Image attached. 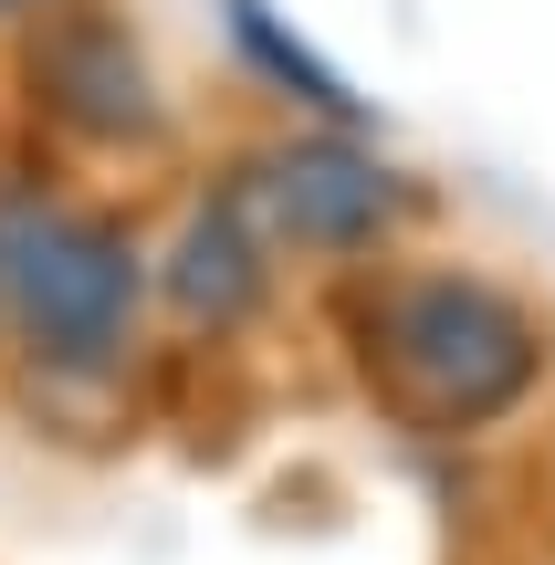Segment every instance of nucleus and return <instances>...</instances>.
<instances>
[{"mask_svg": "<svg viewBox=\"0 0 555 565\" xmlns=\"http://www.w3.org/2000/svg\"><path fill=\"white\" fill-rule=\"evenodd\" d=\"M367 377L419 429H482L545 377V335L482 273H398L367 303Z\"/></svg>", "mask_w": 555, "mask_h": 565, "instance_id": "f257e3e1", "label": "nucleus"}, {"mask_svg": "<svg viewBox=\"0 0 555 565\" xmlns=\"http://www.w3.org/2000/svg\"><path fill=\"white\" fill-rule=\"evenodd\" d=\"M242 210L263 221L273 252H367L377 231L398 221V179L367 158V147H273V158H252L242 179Z\"/></svg>", "mask_w": 555, "mask_h": 565, "instance_id": "7ed1b4c3", "label": "nucleus"}, {"mask_svg": "<svg viewBox=\"0 0 555 565\" xmlns=\"http://www.w3.org/2000/svg\"><path fill=\"white\" fill-rule=\"evenodd\" d=\"M231 32H242V53H252V63H263V74H273V84H293V95H305V105H314V116H335V126H346V116H356V95H346V74H335V63H314V53H305V42H293V32H284V21H273V11H263V0H231Z\"/></svg>", "mask_w": 555, "mask_h": 565, "instance_id": "423d86ee", "label": "nucleus"}, {"mask_svg": "<svg viewBox=\"0 0 555 565\" xmlns=\"http://www.w3.org/2000/svg\"><path fill=\"white\" fill-rule=\"evenodd\" d=\"M0 294H11L32 356L95 377V366H116L126 315H137V252L105 221H84V210L11 200L0 210Z\"/></svg>", "mask_w": 555, "mask_h": 565, "instance_id": "f03ea898", "label": "nucleus"}, {"mask_svg": "<svg viewBox=\"0 0 555 565\" xmlns=\"http://www.w3.org/2000/svg\"><path fill=\"white\" fill-rule=\"evenodd\" d=\"M0 11H42V0H0Z\"/></svg>", "mask_w": 555, "mask_h": 565, "instance_id": "0eeeda50", "label": "nucleus"}, {"mask_svg": "<svg viewBox=\"0 0 555 565\" xmlns=\"http://www.w3.org/2000/svg\"><path fill=\"white\" fill-rule=\"evenodd\" d=\"M263 282H273V242L242 210V189H221V200L179 231V252H168V303H179L189 324H242L252 303H263Z\"/></svg>", "mask_w": 555, "mask_h": 565, "instance_id": "39448f33", "label": "nucleus"}, {"mask_svg": "<svg viewBox=\"0 0 555 565\" xmlns=\"http://www.w3.org/2000/svg\"><path fill=\"white\" fill-rule=\"evenodd\" d=\"M32 74H42V95H53V116L84 126V137H158V84H147L137 42H126L116 21H63Z\"/></svg>", "mask_w": 555, "mask_h": 565, "instance_id": "20e7f679", "label": "nucleus"}]
</instances>
